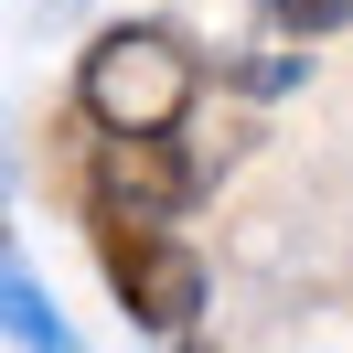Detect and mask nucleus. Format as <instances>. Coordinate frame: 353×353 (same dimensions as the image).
I'll list each match as a JSON object with an SVG mask.
<instances>
[{
  "mask_svg": "<svg viewBox=\"0 0 353 353\" xmlns=\"http://www.w3.org/2000/svg\"><path fill=\"white\" fill-rule=\"evenodd\" d=\"M86 236H97V268H108L129 332L193 343V321H203V257L193 246H182L172 225H150V214H118V203H86Z\"/></svg>",
  "mask_w": 353,
  "mask_h": 353,
  "instance_id": "nucleus-2",
  "label": "nucleus"
},
{
  "mask_svg": "<svg viewBox=\"0 0 353 353\" xmlns=\"http://www.w3.org/2000/svg\"><path fill=\"white\" fill-rule=\"evenodd\" d=\"M172 353H214V343H203V332H193V343H172Z\"/></svg>",
  "mask_w": 353,
  "mask_h": 353,
  "instance_id": "nucleus-6",
  "label": "nucleus"
},
{
  "mask_svg": "<svg viewBox=\"0 0 353 353\" xmlns=\"http://www.w3.org/2000/svg\"><path fill=\"white\" fill-rule=\"evenodd\" d=\"M193 108H203V54L172 22H118L75 65V118L97 139H172L193 129Z\"/></svg>",
  "mask_w": 353,
  "mask_h": 353,
  "instance_id": "nucleus-1",
  "label": "nucleus"
},
{
  "mask_svg": "<svg viewBox=\"0 0 353 353\" xmlns=\"http://www.w3.org/2000/svg\"><path fill=\"white\" fill-rule=\"evenodd\" d=\"M268 22L310 43V32H343V22H353V0H268Z\"/></svg>",
  "mask_w": 353,
  "mask_h": 353,
  "instance_id": "nucleus-5",
  "label": "nucleus"
},
{
  "mask_svg": "<svg viewBox=\"0 0 353 353\" xmlns=\"http://www.w3.org/2000/svg\"><path fill=\"white\" fill-rule=\"evenodd\" d=\"M0 343H11V353H86V343L65 332V310L43 300L32 268H0Z\"/></svg>",
  "mask_w": 353,
  "mask_h": 353,
  "instance_id": "nucleus-4",
  "label": "nucleus"
},
{
  "mask_svg": "<svg viewBox=\"0 0 353 353\" xmlns=\"http://www.w3.org/2000/svg\"><path fill=\"white\" fill-rule=\"evenodd\" d=\"M203 150L193 139H97V161H86V203H118V214H150V225H172L182 203H203Z\"/></svg>",
  "mask_w": 353,
  "mask_h": 353,
  "instance_id": "nucleus-3",
  "label": "nucleus"
}]
</instances>
